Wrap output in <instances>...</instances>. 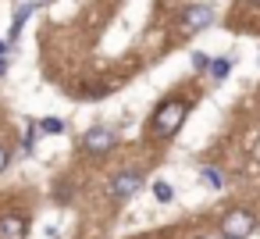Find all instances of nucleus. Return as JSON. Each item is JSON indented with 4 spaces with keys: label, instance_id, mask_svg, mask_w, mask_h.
Listing matches in <instances>:
<instances>
[{
    "label": "nucleus",
    "instance_id": "4",
    "mask_svg": "<svg viewBox=\"0 0 260 239\" xmlns=\"http://www.w3.org/2000/svg\"><path fill=\"white\" fill-rule=\"evenodd\" d=\"M214 22V8L210 4H192V8H185V15H182V33H200V29H207Z\"/></svg>",
    "mask_w": 260,
    "mask_h": 239
},
{
    "label": "nucleus",
    "instance_id": "8",
    "mask_svg": "<svg viewBox=\"0 0 260 239\" xmlns=\"http://www.w3.org/2000/svg\"><path fill=\"white\" fill-rule=\"evenodd\" d=\"M40 129H43L47 136H61V132H64V122H61V118H43Z\"/></svg>",
    "mask_w": 260,
    "mask_h": 239
},
{
    "label": "nucleus",
    "instance_id": "5",
    "mask_svg": "<svg viewBox=\"0 0 260 239\" xmlns=\"http://www.w3.org/2000/svg\"><path fill=\"white\" fill-rule=\"evenodd\" d=\"M114 143H118V136H114L111 129H104V125L89 129V132L82 136V146H86L89 154H107V150H114Z\"/></svg>",
    "mask_w": 260,
    "mask_h": 239
},
{
    "label": "nucleus",
    "instance_id": "3",
    "mask_svg": "<svg viewBox=\"0 0 260 239\" xmlns=\"http://www.w3.org/2000/svg\"><path fill=\"white\" fill-rule=\"evenodd\" d=\"M139 186H143V175H139V171H118V175L111 178L107 193H111L114 200H128V196L139 193Z\"/></svg>",
    "mask_w": 260,
    "mask_h": 239
},
{
    "label": "nucleus",
    "instance_id": "11",
    "mask_svg": "<svg viewBox=\"0 0 260 239\" xmlns=\"http://www.w3.org/2000/svg\"><path fill=\"white\" fill-rule=\"evenodd\" d=\"M192 68H196V72H207V68H210V57H207L203 50H196V54H192Z\"/></svg>",
    "mask_w": 260,
    "mask_h": 239
},
{
    "label": "nucleus",
    "instance_id": "14",
    "mask_svg": "<svg viewBox=\"0 0 260 239\" xmlns=\"http://www.w3.org/2000/svg\"><path fill=\"white\" fill-rule=\"evenodd\" d=\"M253 4H260V0H253Z\"/></svg>",
    "mask_w": 260,
    "mask_h": 239
},
{
    "label": "nucleus",
    "instance_id": "13",
    "mask_svg": "<svg viewBox=\"0 0 260 239\" xmlns=\"http://www.w3.org/2000/svg\"><path fill=\"white\" fill-rule=\"evenodd\" d=\"M4 72H8V61H4V57H0V75H4Z\"/></svg>",
    "mask_w": 260,
    "mask_h": 239
},
{
    "label": "nucleus",
    "instance_id": "1",
    "mask_svg": "<svg viewBox=\"0 0 260 239\" xmlns=\"http://www.w3.org/2000/svg\"><path fill=\"white\" fill-rule=\"evenodd\" d=\"M185 114H189V104H185V100H178V97L164 100V104L153 111V136H160V139L175 136V132L182 129Z\"/></svg>",
    "mask_w": 260,
    "mask_h": 239
},
{
    "label": "nucleus",
    "instance_id": "7",
    "mask_svg": "<svg viewBox=\"0 0 260 239\" xmlns=\"http://www.w3.org/2000/svg\"><path fill=\"white\" fill-rule=\"evenodd\" d=\"M228 72H232V61H228V57H217V61H210V75H214V79H224Z\"/></svg>",
    "mask_w": 260,
    "mask_h": 239
},
{
    "label": "nucleus",
    "instance_id": "10",
    "mask_svg": "<svg viewBox=\"0 0 260 239\" xmlns=\"http://www.w3.org/2000/svg\"><path fill=\"white\" fill-rule=\"evenodd\" d=\"M203 182H207V186H214V189H221V186H224V178H221V171H217V168H203Z\"/></svg>",
    "mask_w": 260,
    "mask_h": 239
},
{
    "label": "nucleus",
    "instance_id": "9",
    "mask_svg": "<svg viewBox=\"0 0 260 239\" xmlns=\"http://www.w3.org/2000/svg\"><path fill=\"white\" fill-rule=\"evenodd\" d=\"M153 196H157L160 203H171V200H175V189H171L168 182H153Z\"/></svg>",
    "mask_w": 260,
    "mask_h": 239
},
{
    "label": "nucleus",
    "instance_id": "12",
    "mask_svg": "<svg viewBox=\"0 0 260 239\" xmlns=\"http://www.w3.org/2000/svg\"><path fill=\"white\" fill-rule=\"evenodd\" d=\"M8 161H11V154H8V146H0V171L8 168Z\"/></svg>",
    "mask_w": 260,
    "mask_h": 239
},
{
    "label": "nucleus",
    "instance_id": "2",
    "mask_svg": "<svg viewBox=\"0 0 260 239\" xmlns=\"http://www.w3.org/2000/svg\"><path fill=\"white\" fill-rule=\"evenodd\" d=\"M253 228H256V218L249 211H228L221 218V235L224 239H246Z\"/></svg>",
    "mask_w": 260,
    "mask_h": 239
},
{
    "label": "nucleus",
    "instance_id": "6",
    "mask_svg": "<svg viewBox=\"0 0 260 239\" xmlns=\"http://www.w3.org/2000/svg\"><path fill=\"white\" fill-rule=\"evenodd\" d=\"M25 235H29V218H22V214L0 218V239H25Z\"/></svg>",
    "mask_w": 260,
    "mask_h": 239
}]
</instances>
